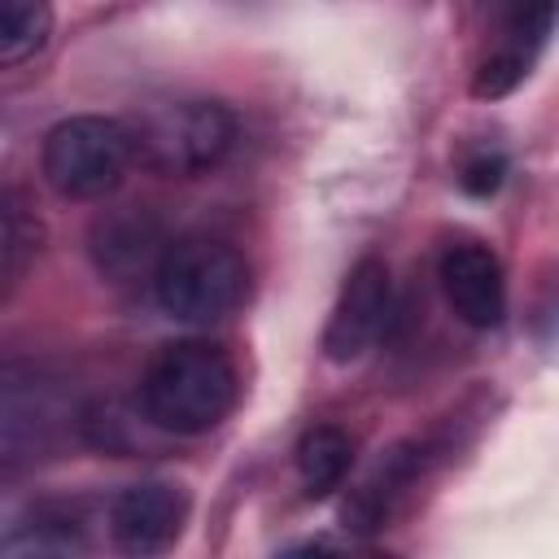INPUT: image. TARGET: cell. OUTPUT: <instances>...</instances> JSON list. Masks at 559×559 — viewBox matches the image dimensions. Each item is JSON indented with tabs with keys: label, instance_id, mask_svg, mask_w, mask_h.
Segmentation results:
<instances>
[{
	"label": "cell",
	"instance_id": "6da1fadb",
	"mask_svg": "<svg viewBox=\"0 0 559 559\" xmlns=\"http://www.w3.org/2000/svg\"><path fill=\"white\" fill-rule=\"evenodd\" d=\"M240 397L236 362L223 345L183 336L166 341L140 371V411L170 437H201L218 428Z\"/></svg>",
	"mask_w": 559,
	"mask_h": 559
},
{
	"label": "cell",
	"instance_id": "7a4b0ae2",
	"mask_svg": "<svg viewBox=\"0 0 559 559\" xmlns=\"http://www.w3.org/2000/svg\"><path fill=\"white\" fill-rule=\"evenodd\" d=\"M127 131H131L135 162L153 175H175V179L214 170L236 144L231 109L205 96L153 100L131 114Z\"/></svg>",
	"mask_w": 559,
	"mask_h": 559
},
{
	"label": "cell",
	"instance_id": "3957f363",
	"mask_svg": "<svg viewBox=\"0 0 559 559\" xmlns=\"http://www.w3.org/2000/svg\"><path fill=\"white\" fill-rule=\"evenodd\" d=\"M153 301L179 323H218L249 297V262L214 236H179L153 271Z\"/></svg>",
	"mask_w": 559,
	"mask_h": 559
},
{
	"label": "cell",
	"instance_id": "277c9868",
	"mask_svg": "<svg viewBox=\"0 0 559 559\" xmlns=\"http://www.w3.org/2000/svg\"><path fill=\"white\" fill-rule=\"evenodd\" d=\"M135 162L131 131L118 118L105 114H74L61 118L39 148V170L48 188L66 201H100L109 197L127 166Z\"/></svg>",
	"mask_w": 559,
	"mask_h": 559
},
{
	"label": "cell",
	"instance_id": "5b68a950",
	"mask_svg": "<svg viewBox=\"0 0 559 559\" xmlns=\"http://www.w3.org/2000/svg\"><path fill=\"white\" fill-rule=\"evenodd\" d=\"M192 515V498L179 480L144 476L114 493L109 502V542L122 559H166Z\"/></svg>",
	"mask_w": 559,
	"mask_h": 559
},
{
	"label": "cell",
	"instance_id": "8992f818",
	"mask_svg": "<svg viewBox=\"0 0 559 559\" xmlns=\"http://www.w3.org/2000/svg\"><path fill=\"white\" fill-rule=\"evenodd\" d=\"M393 314V275L384 258H358L341 284V297L323 328V354L332 362L362 358L389 328Z\"/></svg>",
	"mask_w": 559,
	"mask_h": 559
},
{
	"label": "cell",
	"instance_id": "52a82bcc",
	"mask_svg": "<svg viewBox=\"0 0 559 559\" xmlns=\"http://www.w3.org/2000/svg\"><path fill=\"white\" fill-rule=\"evenodd\" d=\"M66 424V402L57 393V380L39 376L35 367H4L0 384V450L4 467H17L35 454H44Z\"/></svg>",
	"mask_w": 559,
	"mask_h": 559
},
{
	"label": "cell",
	"instance_id": "ba28073f",
	"mask_svg": "<svg viewBox=\"0 0 559 559\" xmlns=\"http://www.w3.org/2000/svg\"><path fill=\"white\" fill-rule=\"evenodd\" d=\"M437 280L445 293V306L454 310L459 323L489 332L502 323L507 314V271L498 262V253L476 240V236H459L441 249L437 258Z\"/></svg>",
	"mask_w": 559,
	"mask_h": 559
},
{
	"label": "cell",
	"instance_id": "9c48e42d",
	"mask_svg": "<svg viewBox=\"0 0 559 559\" xmlns=\"http://www.w3.org/2000/svg\"><path fill=\"white\" fill-rule=\"evenodd\" d=\"M555 17H559L555 4H524V9H511L498 48L480 61V70H476V79H472V92H476V96H489V100H493V96H507V92L533 70V61H537V52H542V44H546Z\"/></svg>",
	"mask_w": 559,
	"mask_h": 559
},
{
	"label": "cell",
	"instance_id": "30bf717a",
	"mask_svg": "<svg viewBox=\"0 0 559 559\" xmlns=\"http://www.w3.org/2000/svg\"><path fill=\"white\" fill-rule=\"evenodd\" d=\"M0 559H92V555H87V537L74 515L35 507L9 524L0 542Z\"/></svg>",
	"mask_w": 559,
	"mask_h": 559
},
{
	"label": "cell",
	"instance_id": "8fae6325",
	"mask_svg": "<svg viewBox=\"0 0 559 559\" xmlns=\"http://www.w3.org/2000/svg\"><path fill=\"white\" fill-rule=\"evenodd\" d=\"M92 240H96L92 253H96V266H100V271H109V275H135L140 266H148V280H153V271H157V262H162V253H166V245H170V240H162L157 227H153L144 214H135V210L114 214L109 223L100 218Z\"/></svg>",
	"mask_w": 559,
	"mask_h": 559
},
{
	"label": "cell",
	"instance_id": "7c38bea8",
	"mask_svg": "<svg viewBox=\"0 0 559 559\" xmlns=\"http://www.w3.org/2000/svg\"><path fill=\"white\" fill-rule=\"evenodd\" d=\"M354 463V441L345 428L336 424H310L297 441V476L306 498H328L332 489H341V480L349 476Z\"/></svg>",
	"mask_w": 559,
	"mask_h": 559
},
{
	"label": "cell",
	"instance_id": "4fadbf2b",
	"mask_svg": "<svg viewBox=\"0 0 559 559\" xmlns=\"http://www.w3.org/2000/svg\"><path fill=\"white\" fill-rule=\"evenodd\" d=\"M44 240V227L35 218V210L26 205V197L17 188H4L0 197V280L4 288H17V280L26 275V266L35 262Z\"/></svg>",
	"mask_w": 559,
	"mask_h": 559
},
{
	"label": "cell",
	"instance_id": "5bb4252c",
	"mask_svg": "<svg viewBox=\"0 0 559 559\" xmlns=\"http://www.w3.org/2000/svg\"><path fill=\"white\" fill-rule=\"evenodd\" d=\"M52 35V9L35 0H4L0 4V61L17 66L35 57Z\"/></svg>",
	"mask_w": 559,
	"mask_h": 559
},
{
	"label": "cell",
	"instance_id": "9a60e30c",
	"mask_svg": "<svg viewBox=\"0 0 559 559\" xmlns=\"http://www.w3.org/2000/svg\"><path fill=\"white\" fill-rule=\"evenodd\" d=\"M502 179H507V153H502V148H480V153H472V157L463 162V170H459V183H463V192H472V197H493V192L502 188Z\"/></svg>",
	"mask_w": 559,
	"mask_h": 559
},
{
	"label": "cell",
	"instance_id": "2e32d148",
	"mask_svg": "<svg viewBox=\"0 0 559 559\" xmlns=\"http://www.w3.org/2000/svg\"><path fill=\"white\" fill-rule=\"evenodd\" d=\"M301 559H389V555H376V550H328V546H310Z\"/></svg>",
	"mask_w": 559,
	"mask_h": 559
}]
</instances>
